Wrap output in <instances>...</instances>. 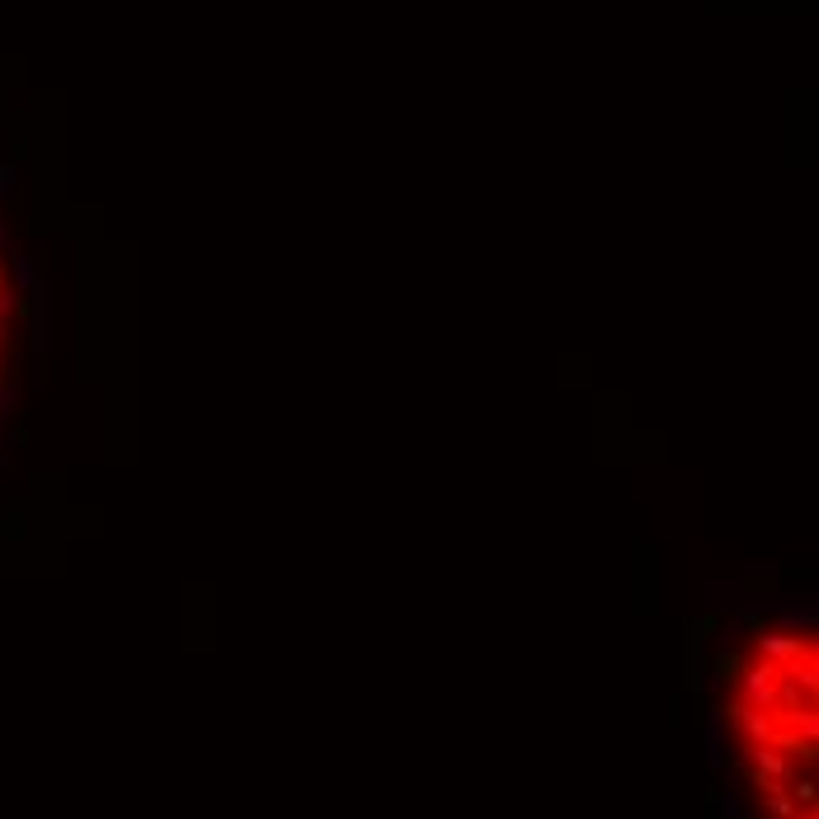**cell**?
Returning <instances> with one entry per match:
<instances>
[{
	"instance_id": "4",
	"label": "cell",
	"mask_w": 819,
	"mask_h": 819,
	"mask_svg": "<svg viewBox=\"0 0 819 819\" xmlns=\"http://www.w3.org/2000/svg\"><path fill=\"white\" fill-rule=\"evenodd\" d=\"M15 179H19V170H15V166H0V194H10Z\"/></svg>"
},
{
	"instance_id": "2",
	"label": "cell",
	"mask_w": 819,
	"mask_h": 819,
	"mask_svg": "<svg viewBox=\"0 0 819 819\" xmlns=\"http://www.w3.org/2000/svg\"><path fill=\"white\" fill-rule=\"evenodd\" d=\"M716 673H721V682H740L744 678V660H740V654H725V660H716Z\"/></svg>"
},
{
	"instance_id": "1",
	"label": "cell",
	"mask_w": 819,
	"mask_h": 819,
	"mask_svg": "<svg viewBox=\"0 0 819 819\" xmlns=\"http://www.w3.org/2000/svg\"><path fill=\"white\" fill-rule=\"evenodd\" d=\"M15 288H38V268H34V255H15Z\"/></svg>"
},
{
	"instance_id": "3",
	"label": "cell",
	"mask_w": 819,
	"mask_h": 819,
	"mask_svg": "<svg viewBox=\"0 0 819 819\" xmlns=\"http://www.w3.org/2000/svg\"><path fill=\"white\" fill-rule=\"evenodd\" d=\"M10 410H15V391H10V387H0V424L10 420Z\"/></svg>"
}]
</instances>
